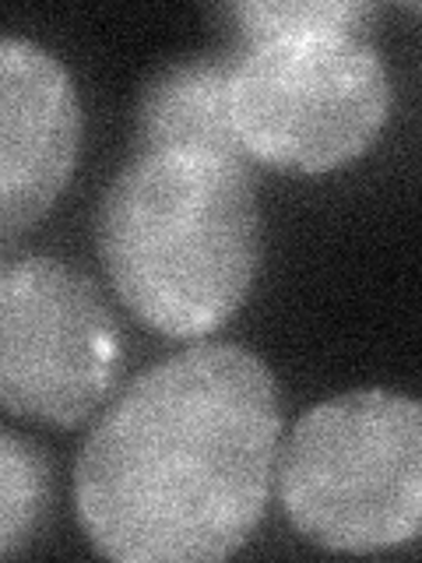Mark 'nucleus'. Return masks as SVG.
Returning <instances> with one entry per match:
<instances>
[{"label": "nucleus", "mask_w": 422, "mask_h": 563, "mask_svg": "<svg viewBox=\"0 0 422 563\" xmlns=\"http://www.w3.org/2000/svg\"><path fill=\"white\" fill-rule=\"evenodd\" d=\"M225 14L236 22L240 46H260L278 40H310V35L363 32L374 22V4L352 0H281V4H233Z\"/></svg>", "instance_id": "8"}, {"label": "nucleus", "mask_w": 422, "mask_h": 563, "mask_svg": "<svg viewBox=\"0 0 422 563\" xmlns=\"http://www.w3.org/2000/svg\"><path fill=\"white\" fill-rule=\"evenodd\" d=\"M96 243L120 303L169 339L233 321L260 264L251 166L204 152H148L106 187Z\"/></svg>", "instance_id": "2"}, {"label": "nucleus", "mask_w": 422, "mask_h": 563, "mask_svg": "<svg viewBox=\"0 0 422 563\" xmlns=\"http://www.w3.org/2000/svg\"><path fill=\"white\" fill-rule=\"evenodd\" d=\"M81 110L67 67L40 43H0V225L4 240L40 222L78 158Z\"/></svg>", "instance_id": "6"}, {"label": "nucleus", "mask_w": 422, "mask_h": 563, "mask_svg": "<svg viewBox=\"0 0 422 563\" xmlns=\"http://www.w3.org/2000/svg\"><path fill=\"white\" fill-rule=\"evenodd\" d=\"M236 43L219 53L180 57L145 81L134 110V155L204 152L251 166L233 120Z\"/></svg>", "instance_id": "7"}, {"label": "nucleus", "mask_w": 422, "mask_h": 563, "mask_svg": "<svg viewBox=\"0 0 422 563\" xmlns=\"http://www.w3.org/2000/svg\"><path fill=\"white\" fill-rule=\"evenodd\" d=\"M286 518L331 553H377L422 536V401L366 387L313 405L278 465Z\"/></svg>", "instance_id": "3"}, {"label": "nucleus", "mask_w": 422, "mask_h": 563, "mask_svg": "<svg viewBox=\"0 0 422 563\" xmlns=\"http://www.w3.org/2000/svg\"><path fill=\"white\" fill-rule=\"evenodd\" d=\"M120 328L96 282L53 257L0 272V401L8 416L78 427L120 377Z\"/></svg>", "instance_id": "5"}, {"label": "nucleus", "mask_w": 422, "mask_h": 563, "mask_svg": "<svg viewBox=\"0 0 422 563\" xmlns=\"http://www.w3.org/2000/svg\"><path fill=\"white\" fill-rule=\"evenodd\" d=\"M49 497L43 451L11 427L0 433V553L14 556L40 525Z\"/></svg>", "instance_id": "9"}, {"label": "nucleus", "mask_w": 422, "mask_h": 563, "mask_svg": "<svg viewBox=\"0 0 422 563\" xmlns=\"http://www.w3.org/2000/svg\"><path fill=\"white\" fill-rule=\"evenodd\" d=\"M281 409L243 345H190L127 384L81 444L78 525L120 563L225 560L271 497Z\"/></svg>", "instance_id": "1"}, {"label": "nucleus", "mask_w": 422, "mask_h": 563, "mask_svg": "<svg viewBox=\"0 0 422 563\" xmlns=\"http://www.w3.org/2000/svg\"><path fill=\"white\" fill-rule=\"evenodd\" d=\"M236 49L233 120L251 163L316 176L374 145L391 110V81L363 32Z\"/></svg>", "instance_id": "4"}]
</instances>
